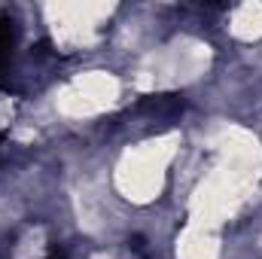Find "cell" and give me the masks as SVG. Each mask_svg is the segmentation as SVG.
Wrapping results in <instances>:
<instances>
[{
  "mask_svg": "<svg viewBox=\"0 0 262 259\" xmlns=\"http://www.w3.org/2000/svg\"><path fill=\"white\" fill-rule=\"evenodd\" d=\"M12 46H15V25L12 18H0V79L12 61Z\"/></svg>",
  "mask_w": 262,
  "mask_h": 259,
  "instance_id": "obj_1",
  "label": "cell"
},
{
  "mask_svg": "<svg viewBox=\"0 0 262 259\" xmlns=\"http://www.w3.org/2000/svg\"><path fill=\"white\" fill-rule=\"evenodd\" d=\"M46 259H67L64 256V250H58V247H52V250H49V256Z\"/></svg>",
  "mask_w": 262,
  "mask_h": 259,
  "instance_id": "obj_2",
  "label": "cell"
}]
</instances>
